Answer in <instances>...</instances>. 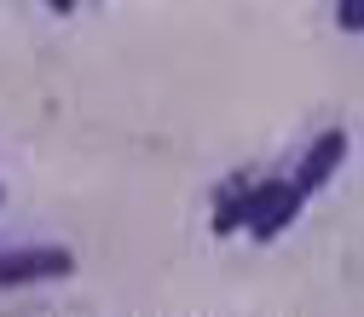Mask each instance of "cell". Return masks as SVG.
I'll return each instance as SVG.
<instances>
[{
  "mask_svg": "<svg viewBox=\"0 0 364 317\" xmlns=\"http://www.w3.org/2000/svg\"><path fill=\"white\" fill-rule=\"evenodd\" d=\"M336 23H341L347 35H358V29H364V6H358V0H336Z\"/></svg>",
  "mask_w": 364,
  "mask_h": 317,
  "instance_id": "cell-5",
  "label": "cell"
},
{
  "mask_svg": "<svg viewBox=\"0 0 364 317\" xmlns=\"http://www.w3.org/2000/svg\"><path fill=\"white\" fill-rule=\"evenodd\" d=\"M75 271V254L70 248H0V289H29V283H58Z\"/></svg>",
  "mask_w": 364,
  "mask_h": 317,
  "instance_id": "cell-1",
  "label": "cell"
},
{
  "mask_svg": "<svg viewBox=\"0 0 364 317\" xmlns=\"http://www.w3.org/2000/svg\"><path fill=\"white\" fill-rule=\"evenodd\" d=\"M47 6H53L58 18H70V12H75V0H47Z\"/></svg>",
  "mask_w": 364,
  "mask_h": 317,
  "instance_id": "cell-6",
  "label": "cell"
},
{
  "mask_svg": "<svg viewBox=\"0 0 364 317\" xmlns=\"http://www.w3.org/2000/svg\"><path fill=\"white\" fill-rule=\"evenodd\" d=\"M347 162V133L341 127H330V133H318L312 139V150L301 156V167H295V179L289 185L301 191V196H312V191H324L330 179H336V167Z\"/></svg>",
  "mask_w": 364,
  "mask_h": 317,
  "instance_id": "cell-2",
  "label": "cell"
},
{
  "mask_svg": "<svg viewBox=\"0 0 364 317\" xmlns=\"http://www.w3.org/2000/svg\"><path fill=\"white\" fill-rule=\"evenodd\" d=\"M301 208H306V196L289 185V179H278V191L266 196V208L249 219V237H255V243H272V237H278V231H284V225H289Z\"/></svg>",
  "mask_w": 364,
  "mask_h": 317,
  "instance_id": "cell-4",
  "label": "cell"
},
{
  "mask_svg": "<svg viewBox=\"0 0 364 317\" xmlns=\"http://www.w3.org/2000/svg\"><path fill=\"white\" fill-rule=\"evenodd\" d=\"M0 202H6V191H0Z\"/></svg>",
  "mask_w": 364,
  "mask_h": 317,
  "instance_id": "cell-7",
  "label": "cell"
},
{
  "mask_svg": "<svg viewBox=\"0 0 364 317\" xmlns=\"http://www.w3.org/2000/svg\"><path fill=\"white\" fill-rule=\"evenodd\" d=\"M278 191V179H266V185H225L220 191V208H214V237H232V231H243V225L266 208V196Z\"/></svg>",
  "mask_w": 364,
  "mask_h": 317,
  "instance_id": "cell-3",
  "label": "cell"
}]
</instances>
